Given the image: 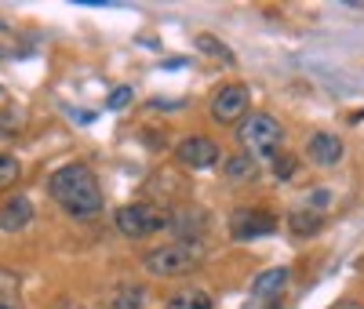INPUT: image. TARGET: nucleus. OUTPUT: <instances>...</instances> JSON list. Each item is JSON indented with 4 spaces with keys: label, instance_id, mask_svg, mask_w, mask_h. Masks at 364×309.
I'll return each mask as SVG.
<instances>
[{
    "label": "nucleus",
    "instance_id": "obj_1",
    "mask_svg": "<svg viewBox=\"0 0 364 309\" xmlns=\"http://www.w3.org/2000/svg\"><path fill=\"white\" fill-rule=\"evenodd\" d=\"M48 193L55 197V204H63L77 219H87V215L102 211V185H99L95 171L80 161L55 168L48 175Z\"/></svg>",
    "mask_w": 364,
    "mask_h": 309
},
{
    "label": "nucleus",
    "instance_id": "obj_2",
    "mask_svg": "<svg viewBox=\"0 0 364 309\" xmlns=\"http://www.w3.org/2000/svg\"><path fill=\"white\" fill-rule=\"evenodd\" d=\"M142 266L149 276H186L204 266V247L197 240H171L164 247H154Z\"/></svg>",
    "mask_w": 364,
    "mask_h": 309
},
{
    "label": "nucleus",
    "instance_id": "obj_3",
    "mask_svg": "<svg viewBox=\"0 0 364 309\" xmlns=\"http://www.w3.org/2000/svg\"><path fill=\"white\" fill-rule=\"evenodd\" d=\"M113 222H117V229L124 233V237H132V240H146V237H154V233L168 229V207L149 204V200L124 204V207H117Z\"/></svg>",
    "mask_w": 364,
    "mask_h": 309
},
{
    "label": "nucleus",
    "instance_id": "obj_4",
    "mask_svg": "<svg viewBox=\"0 0 364 309\" xmlns=\"http://www.w3.org/2000/svg\"><path fill=\"white\" fill-rule=\"evenodd\" d=\"M237 139H240V146L248 149V157H252V153H259V157H269V153H277L284 131H281V124L273 120L269 113H252V116L240 120Z\"/></svg>",
    "mask_w": 364,
    "mask_h": 309
},
{
    "label": "nucleus",
    "instance_id": "obj_5",
    "mask_svg": "<svg viewBox=\"0 0 364 309\" xmlns=\"http://www.w3.org/2000/svg\"><path fill=\"white\" fill-rule=\"evenodd\" d=\"M248 109H252V91L245 84H226L208 102V113L215 124H237L248 116Z\"/></svg>",
    "mask_w": 364,
    "mask_h": 309
},
{
    "label": "nucleus",
    "instance_id": "obj_6",
    "mask_svg": "<svg viewBox=\"0 0 364 309\" xmlns=\"http://www.w3.org/2000/svg\"><path fill=\"white\" fill-rule=\"evenodd\" d=\"M226 226H230L233 240L245 244V240H259V237H273V233H277V215H269L262 207H237L226 219Z\"/></svg>",
    "mask_w": 364,
    "mask_h": 309
},
{
    "label": "nucleus",
    "instance_id": "obj_7",
    "mask_svg": "<svg viewBox=\"0 0 364 309\" xmlns=\"http://www.w3.org/2000/svg\"><path fill=\"white\" fill-rule=\"evenodd\" d=\"M175 161L190 171H208L223 161V149H219V142H211L204 135H190L175 146Z\"/></svg>",
    "mask_w": 364,
    "mask_h": 309
},
{
    "label": "nucleus",
    "instance_id": "obj_8",
    "mask_svg": "<svg viewBox=\"0 0 364 309\" xmlns=\"http://www.w3.org/2000/svg\"><path fill=\"white\" fill-rule=\"evenodd\" d=\"M306 153H310V161H314V164H321V168H336V164L343 161V139H339V135H331V131H317V135H310Z\"/></svg>",
    "mask_w": 364,
    "mask_h": 309
},
{
    "label": "nucleus",
    "instance_id": "obj_9",
    "mask_svg": "<svg viewBox=\"0 0 364 309\" xmlns=\"http://www.w3.org/2000/svg\"><path fill=\"white\" fill-rule=\"evenodd\" d=\"M29 222H33V204H29V197H11L0 207V229L4 233H18Z\"/></svg>",
    "mask_w": 364,
    "mask_h": 309
},
{
    "label": "nucleus",
    "instance_id": "obj_10",
    "mask_svg": "<svg viewBox=\"0 0 364 309\" xmlns=\"http://www.w3.org/2000/svg\"><path fill=\"white\" fill-rule=\"evenodd\" d=\"M291 281V273L284 269V266H277V269H266V273H259L255 276V284H252V298H277L281 291H284V284Z\"/></svg>",
    "mask_w": 364,
    "mask_h": 309
},
{
    "label": "nucleus",
    "instance_id": "obj_11",
    "mask_svg": "<svg viewBox=\"0 0 364 309\" xmlns=\"http://www.w3.org/2000/svg\"><path fill=\"white\" fill-rule=\"evenodd\" d=\"M0 309H22V276L0 266Z\"/></svg>",
    "mask_w": 364,
    "mask_h": 309
},
{
    "label": "nucleus",
    "instance_id": "obj_12",
    "mask_svg": "<svg viewBox=\"0 0 364 309\" xmlns=\"http://www.w3.org/2000/svg\"><path fill=\"white\" fill-rule=\"evenodd\" d=\"M146 305V291L139 288V284H120V288H113V295H109V302H106V309H142Z\"/></svg>",
    "mask_w": 364,
    "mask_h": 309
},
{
    "label": "nucleus",
    "instance_id": "obj_13",
    "mask_svg": "<svg viewBox=\"0 0 364 309\" xmlns=\"http://www.w3.org/2000/svg\"><path fill=\"white\" fill-rule=\"evenodd\" d=\"M164 309H215V302H211V295L200 291V288H186V291L171 295Z\"/></svg>",
    "mask_w": 364,
    "mask_h": 309
},
{
    "label": "nucleus",
    "instance_id": "obj_14",
    "mask_svg": "<svg viewBox=\"0 0 364 309\" xmlns=\"http://www.w3.org/2000/svg\"><path fill=\"white\" fill-rule=\"evenodd\" d=\"M288 226H291L295 237H314V233H321L324 219H321L317 211H291L288 215Z\"/></svg>",
    "mask_w": 364,
    "mask_h": 309
},
{
    "label": "nucleus",
    "instance_id": "obj_15",
    "mask_svg": "<svg viewBox=\"0 0 364 309\" xmlns=\"http://www.w3.org/2000/svg\"><path fill=\"white\" fill-rule=\"evenodd\" d=\"M226 175H230L233 182H245V178H255L259 168H255V161L248 157V153H237V157L226 161Z\"/></svg>",
    "mask_w": 364,
    "mask_h": 309
},
{
    "label": "nucleus",
    "instance_id": "obj_16",
    "mask_svg": "<svg viewBox=\"0 0 364 309\" xmlns=\"http://www.w3.org/2000/svg\"><path fill=\"white\" fill-rule=\"evenodd\" d=\"M22 178V164L11 153H0V190H11V185Z\"/></svg>",
    "mask_w": 364,
    "mask_h": 309
},
{
    "label": "nucleus",
    "instance_id": "obj_17",
    "mask_svg": "<svg viewBox=\"0 0 364 309\" xmlns=\"http://www.w3.org/2000/svg\"><path fill=\"white\" fill-rule=\"evenodd\" d=\"M197 48H200L204 55H211V58H223V62H233L230 48H226L223 40H215V37H211V33H200V37H197Z\"/></svg>",
    "mask_w": 364,
    "mask_h": 309
},
{
    "label": "nucleus",
    "instance_id": "obj_18",
    "mask_svg": "<svg viewBox=\"0 0 364 309\" xmlns=\"http://www.w3.org/2000/svg\"><path fill=\"white\" fill-rule=\"evenodd\" d=\"M295 168H299V161L291 157V153H281V157H273V175H277L281 182H288V178L295 175Z\"/></svg>",
    "mask_w": 364,
    "mask_h": 309
},
{
    "label": "nucleus",
    "instance_id": "obj_19",
    "mask_svg": "<svg viewBox=\"0 0 364 309\" xmlns=\"http://www.w3.org/2000/svg\"><path fill=\"white\" fill-rule=\"evenodd\" d=\"M26 124V113L22 109H8V113H0V135H15L18 128Z\"/></svg>",
    "mask_w": 364,
    "mask_h": 309
},
{
    "label": "nucleus",
    "instance_id": "obj_20",
    "mask_svg": "<svg viewBox=\"0 0 364 309\" xmlns=\"http://www.w3.org/2000/svg\"><path fill=\"white\" fill-rule=\"evenodd\" d=\"M128 102H132V87H113L106 99V109H124Z\"/></svg>",
    "mask_w": 364,
    "mask_h": 309
},
{
    "label": "nucleus",
    "instance_id": "obj_21",
    "mask_svg": "<svg viewBox=\"0 0 364 309\" xmlns=\"http://www.w3.org/2000/svg\"><path fill=\"white\" fill-rule=\"evenodd\" d=\"M328 200H331V193H328V190H314V193H310V211L328 207Z\"/></svg>",
    "mask_w": 364,
    "mask_h": 309
},
{
    "label": "nucleus",
    "instance_id": "obj_22",
    "mask_svg": "<svg viewBox=\"0 0 364 309\" xmlns=\"http://www.w3.org/2000/svg\"><path fill=\"white\" fill-rule=\"evenodd\" d=\"M336 309H364V305H360V302H353V298H346V302H339Z\"/></svg>",
    "mask_w": 364,
    "mask_h": 309
}]
</instances>
